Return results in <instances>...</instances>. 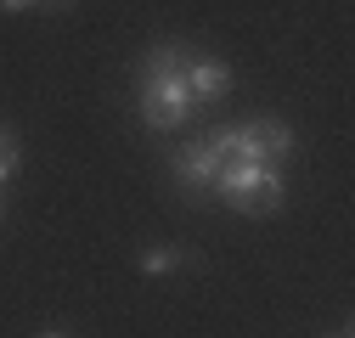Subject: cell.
Here are the masks:
<instances>
[{"label": "cell", "instance_id": "11", "mask_svg": "<svg viewBox=\"0 0 355 338\" xmlns=\"http://www.w3.org/2000/svg\"><path fill=\"white\" fill-rule=\"evenodd\" d=\"M57 6H62V0H57Z\"/></svg>", "mask_w": 355, "mask_h": 338}, {"label": "cell", "instance_id": "6", "mask_svg": "<svg viewBox=\"0 0 355 338\" xmlns=\"http://www.w3.org/2000/svg\"><path fill=\"white\" fill-rule=\"evenodd\" d=\"M187 260H192L187 248H153V254H141L136 265H141L147 276H164V271H175V265H187Z\"/></svg>", "mask_w": 355, "mask_h": 338}, {"label": "cell", "instance_id": "5", "mask_svg": "<svg viewBox=\"0 0 355 338\" xmlns=\"http://www.w3.org/2000/svg\"><path fill=\"white\" fill-rule=\"evenodd\" d=\"M187 91H192V102H220L232 91V68L214 57H187Z\"/></svg>", "mask_w": 355, "mask_h": 338}, {"label": "cell", "instance_id": "10", "mask_svg": "<svg viewBox=\"0 0 355 338\" xmlns=\"http://www.w3.org/2000/svg\"><path fill=\"white\" fill-rule=\"evenodd\" d=\"M333 338H349V327H344V332H333Z\"/></svg>", "mask_w": 355, "mask_h": 338}, {"label": "cell", "instance_id": "3", "mask_svg": "<svg viewBox=\"0 0 355 338\" xmlns=\"http://www.w3.org/2000/svg\"><path fill=\"white\" fill-rule=\"evenodd\" d=\"M232 158H237L232 130H214L209 141H192V147L175 152V181H181V186H198V192H214L220 169H226Z\"/></svg>", "mask_w": 355, "mask_h": 338}, {"label": "cell", "instance_id": "9", "mask_svg": "<svg viewBox=\"0 0 355 338\" xmlns=\"http://www.w3.org/2000/svg\"><path fill=\"white\" fill-rule=\"evenodd\" d=\"M40 338H68V332H40Z\"/></svg>", "mask_w": 355, "mask_h": 338}, {"label": "cell", "instance_id": "8", "mask_svg": "<svg viewBox=\"0 0 355 338\" xmlns=\"http://www.w3.org/2000/svg\"><path fill=\"white\" fill-rule=\"evenodd\" d=\"M28 6V0H0V12H23Z\"/></svg>", "mask_w": 355, "mask_h": 338}, {"label": "cell", "instance_id": "2", "mask_svg": "<svg viewBox=\"0 0 355 338\" xmlns=\"http://www.w3.org/2000/svg\"><path fill=\"white\" fill-rule=\"evenodd\" d=\"M214 192L226 197L237 215H271V208L282 203V175L271 163H248V158H232L226 169H220Z\"/></svg>", "mask_w": 355, "mask_h": 338}, {"label": "cell", "instance_id": "7", "mask_svg": "<svg viewBox=\"0 0 355 338\" xmlns=\"http://www.w3.org/2000/svg\"><path fill=\"white\" fill-rule=\"evenodd\" d=\"M12 169H17V136L0 130V181H12Z\"/></svg>", "mask_w": 355, "mask_h": 338}, {"label": "cell", "instance_id": "4", "mask_svg": "<svg viewBox=\"0 0 355 338\" xmlns=\"http://www.w3.org/2000/svg\"><path fill=\"white\" fill-rule=\"evenodd\" d=\"M232 141H237V158H248V163H282L288 152H293V130L282 118H248L243 130H232Z\"/></svg>", "mask_w": 355, "mask_h": 338}, {"label": "cell", "instance_id": "1", "mask_svg": "<svg viewBox=\"0 0 355 338\" xmlns=\"http://www.w3.org/2000/svg\"><path fill=\"white\" fill-rule=\"evenodd\" d=\"M192 91H187V51L181 46H158L141 62V118L153 130H175L192 118Z\"/></svg>", "mask_w": 355, "mask_h": 338}]
</instances>
